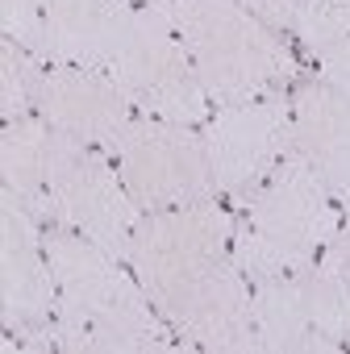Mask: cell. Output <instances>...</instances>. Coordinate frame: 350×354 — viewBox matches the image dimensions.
Returning a JSON list of instances; mask_svg holds the SVG:
<instances>
[{"label":"cell","instance_id":"5bb4252c","mask_svg":"<svg viewBox=\"0 0 350 354\" xmlns=\"http://www.w3.org/2000/svg\"><path fill=\"white\" fill-rule=\"evenodd\" d=\"M292 283L304 300L308 325L321 342V354L346 350V342H350V271L321 250L313 263L292 271Z\"/></svg>","mask_w":350,"mask_h":354},{"label":"cell","instance_id":"7a4b0ae2","mask_svg":"<svg viewBox=\"0 0 350 354\" xmlns=\"http://www.w3.org/2000/svg\"><path fill=\"white\" fill-rule=\"evenodd\" d=\"M342 205L296 158L284 154L263 180L234 201V263L255 283L313 263L338 234Z\"/></svg>","mask_w":350,"mask_h":354},{"label":"cell","instance_id":"8992f818","mask_svg":"<svg viewBox=\"0 0 350 354\" xmlns=\"http://www.w3.org/2000/svg\"><path fill=\"white\" fill-rule=\"evenodd\" d=\"M50 217L117 259H129L142 209L133 205L109 150L55 129L50 142Z\"/></svg>","mask_w":350,"mask_h":354},{"label":"cell","instance_id":"3957f363","mask_svg":"<svg viewBox=\"0 0 350 354\" xmlns=\"http://www.w3.org/2000/svg\"><path fill=\"white\" fill-rule=\"evenodd\" d=\"M175 26L213 104H238L284 92L296 80V55L284 30L234 0H171Z\"/></svg>","mask_w":350,"mask_h":354},{"label":"cell","instance_id":"44dd1931","mask_svg":"<svg viewBox=\"0 0 350 354\" xmlns=\"http://www.w3.org/2000/svg\"><path fill=\"white\" fill-rule=\"evenodd\" d=\"M325 254L338 259V263L350 271V205H342V221H338V234H333V242L325 246Z\"/></svg>","mask_w":350,"mask_h":354},{"label":"cell","instance_id":"603a6c76","mask_svg":"<svg viewBox=\"0 0 350 354\" xmlns=\"http://www.w3.org/2000/svg\"><path fill=\"white\" fill-rule=\"evenodd\" d=\"M138 5H142V0H138Z\"/></svg>","mask_w":350,"mask_h":354},{"label":"cell","instance_id":"9a60e30c","mask_svg":"<svg viewBox=\"0 0 350 354\" xmlns=\"http://www.w3.org/2000/svg\"><path fill=\"white\" fill-rule=\"evenodd\" d=\"M250 313H255L259 350H267V354H321V342L308 325V313H304V300H300L292 275L255 283Z\"/></svg>","mask_w":350,"mask_h":354},{"label":"cell","instance_id":"ba28073f","mask_svg":"<svg viewBox=\"0 0 350 354\" xmlns=\"http://www.w3.org/2000/svg\"><path fill=\"white\" fill-rule=\"evenodd\" d=\"M55 271L42 242V221L17 201L0 196V321L5 350H55Z\"/></svg>","mask_w":350,"mask_h":354},{"label":"cell","instance_id":"2e32d148","mask_svg":"<svg viewBox=\"0 0 350 354\" xmlns=\"http://www.w3.org/2000/svg\"><path fill=\"white\" fill-rule=\"evenodd\" d=\"M46 67L34 50H26L13 38H0V117L17 121L38 113L42 100V84H46Z\"/></svg>","mask_w":350,"mask_h":354},{"label":"cell","instance_id":"4fadbf2b","mask_svg":"<svg viewBox=\"0 0 350 354\" xmlns=\"http://www.w3.org/2000/svg\"><path fill=\"white\" fill-rule=\"evenodd\" d=\"M50 142L55 125L42 113L5 121L0 129V184L42 225H50Z\"/></svg>","mask_w":350,"mask_h":354},{"label":"cell","instance_id":"6da1fadb","mask_svg":"<svg viewBox=\"0 0 350 354\" xmlns=\"http://www.w3.org/2000/svg\"><path fill=\"white\" fill-rule=\"evenodd\" d=\"M46 259L55 271V350L71 354H163L188 350L171 342L175 329L142 292L129 263L96 246L92 238L50 221L42 225Z\"/></svg>","mask_w":350,"mask_h":354},{"label":"cell","instance_id":"7402d4cb","mask_svg":"<svg viewBox=\"0 0 350 354\" xmlns=\"http://www.w3.org/2000/svg\"><path fill=\"white\" fill-rule=\"evenodd\" d=\"M346 350H350V342H346Z\"/></svg>","mask_w":350,"mask_h":354},{"label":"cell","instance_id":"9c48e42d","mask_svg":"<svg viewBox=\"0 0 350 354\" xmlns=\"http://www.w3.org/2000/svg\"><path fill=\"white\" fill-rule=\"evenodd\" d=\"M288 125H292L288 88L255 100H238V104H217L209 113V121L201 125V138H205L209 167L221 196L230 201L246 196L288 154Z\"/></svg>","mask_w":350,"mask_h":354},{"label":"cell","instance_id":"d6986e66","mask_svg":"<svg viewBox=\"0 0 350 354\" xmlns=\"http://www.w3.org/2000/svg\"><path fill=\"white\" fill-rule=\"evenodd\" d=\"M317 80L329 84V88H338L342 96H350V38L338 42V46H329L317 59Z\"/></svg>","mask_w":350,"mask_h":354},{"label":"cell","instance_id":"8fae6325","mask_svg":"<svg viewBox=\"0 0 350 354\" xmlns=\"http://www.w3.org/2000/svg\"><path fill=\"white\" fill-rule=\"evenodd\" d=\"M288 154H296L338 205H350V96L313 80L292 92Z\"/></svg>","mask_w":350,"mask_h":354},{"label":"cell","instance_id":"7c38bea8","mask_svg":"<svg viewBox=\"0 0 350 354\" xmlns=\"http://www.w3.org/2000/svg\"><path fill=\"white\" fill-rule=\"evenodd\" d=\"M133 17V0H46L50 63L109 71Z\"/></svg>","mask_w":350,"mask_h":354},{"label":"cell","instance_id":"30bf717a","mask_svg":"<svg viewBox=\"0 0 350 354\" xmlns=\"http://www.w3.org/2000/svg\"><path fill=\"white\" fill-rule=\"evenodd\" d=\"M38 113L67 138H80L88 146H100L113 154L121 129L138 117L133 100L109 71L75 67V63H50Z\"/></svg>","mask_w":350,"mask_h":354},{"label":"cell","instance_id":"ffe728a7","mask_svg":"<svg viewBox=\"0 0 350 354\" xmlns=\"http://www.w3.org/2000/svg\"><path fill=\"white\" fill-rule=\"evenodd\" d=\"M234 5L250 9L255 17H263L267 26H275V30H284V34H292V17H296V0H234Z\"/></svg>","mask_w":350,"mask_h":354},{"label":"cell","instance_id":"ac0fdd59","mask_svg":"<svg viewBox=\"0 0 350 354\" xmlns=\"http://www.w3.org/2000/svg\"><path fill=\"white\" fill-rule=\"evenodd\" d=\"M0 30H5V38H13L26 50H34L42 63H50L46 0H0Z\"/></svg>","mask_w":350,"mask_h":354},{"label":"cell","instance_id":"e0dca14e","mask_svg":"<svg viewBox=\"0 0 350 354\" xmlns=\"http://www.w3.org/2000/svg\"><path fill=\"white\" fill-rule=\"evenodd\" d=\"M292 38L313 59H321L329 46L350 38V0H296Z\"/></svg>","mask_w":350,"mask_h":354},{"label":"cell","instance_id":"277c9868","mask_svg":"<svg viewBox=\"0 0 350 354\" xmlns=\"http://www.w3.org/2000/svg\"><path fill=\"white\" fill-rule=\"evenodd\" d=\"M125 263L171 325V317L188 300H196L225 267H234V209L213 196L142 213Z\"/></svg>","mask_w":350,"mask_h":354},{"label":"cell","instance_id":"52a82bcc","mask_svg":"<svg viewBox=\"0 0 350 354\" xmlns=\"http://www.w3.org/2000/svg\"><path fill=\"white\" fill-rule=\"evenodd\" d=\"M113 162L142 213L221 196L213 167H209L205 138L192 125H175V121L138 113L121 129V138L113 146Z\"/></svg>","mask_w":350,"mask_h":354},{"label":"cell","instance_id":"5b68a950","mask_svg":"<svg viewBox=\"0 0 350 354\" xmlns=\"http://www.w3.org/2000/svg\"><path fill=\"white\" fill-rule=\"evenodd\" d=\"M109 75L125 88L142 117L175 121L201 129L213 113V100L196 75V63L175 26L171 0H142L133 5L129 30L117 42Z\"/></svg>","mask_w":350,"mask_h":354}]
</instances>
